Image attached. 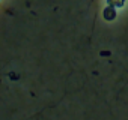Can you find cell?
<instances>
[{
    "mask_svg": "<svg viewBox=\"0 0 128 120\" xmlns=\"http://www.w3.org/2000/svg\"><path fill=\"white\" fill-rule=\"evenodd\" d=\"M108 2H110L112 5H118V6H120V5L124 3V0H108Z\"/></svg>",
    "mask_w": 128,
    "mask_h": 120,
    "instance_id": "2",
    "label": "cell"
},
{
    "mask_svg": "<svg viewBox=\"0 0 128 120\" xmlns=\"http://www.w3.org/2000/svg\"><path fill=\"white\" fill-rule=\"evenodd\" d=\"M104 14H106V18H107V20H112V18H113V15H114V12H113L112 9H106V12H104Z\"/></svg>",
    "mask_w": 128,
    "mask_h": 120,
    "instance_id": "1",
    "label": "cell"
}]
</instances>
